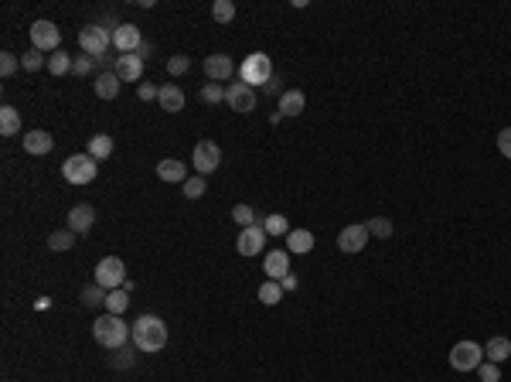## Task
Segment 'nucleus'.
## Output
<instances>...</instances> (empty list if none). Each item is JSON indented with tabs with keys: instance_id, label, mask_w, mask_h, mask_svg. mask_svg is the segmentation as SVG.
I'll list each match as a JSON object with an SVG mask.
<instances>
[{
	"instance_id": "46",
	"label": "nucleus",
	"mask_w": 511,
	"mask_h": 382,
	"mask_svg": "<svg viewBox=\"0 0 511 382\" xmlns=\"http://www.w3.org/2000/svg\"><path fill=\"white\" fill-rule=\"evenodd\" d=\"M263 89H266V92H276V96H283V92H287V89H283V82H280V75H273Z\"/></svg>"
},
{
	"instance_id": "45",
	"label": "nucleus",
	"mask_w": 511,
	"mask_h": 382,
	"mask_svg": "<svg viewBox=\"0 0 511 382\" xmlns=\"http://www.w3.org/2000/svg\"><path fill=\"white\" fill-rule=\"evenodd\" d=\"M136 96H140L143 103H150V99H157V96H160V89H157V86H150V82H143V86L136 89Z\"/></svg>"
},
{
	"instance_id": "20",
	"label": "nucleus",
	"mask_w": 511,
	"mask_h": 382,
	"mask_svg": "<svg viewBox=\"0 0 511 382\" xmlns=\"http://www.w3.org/2000/svg\"><path fill=\"white\" fill-rule=\"evenodd\" d=\"M157 103L164 113H181L185 109V89L177 86V82H167V86H160V96H157Z\"/></svg>"
},
{
	"instance_id": "22",
	"label": "nucleus",
	"mask_w": 511,
	"mask_h": 382,
	"mask_svg": "<svg viewBox=\"0 0 511 382\" xmlns=\"http://www.w3.org/2000/svg\"><path fill=\"white\" fill-rule=\"evenodd\" d=\"M484 359L494 365L508 362L511 359V338H505V334H494L491 342H488V348H484Z\"/></svg>"
},
{
	"instance_id": "16",
	"label": "nucleus",
	"mask_w": 511,
	"mask_h": 382,
	"mask_svg": "<svg viewBox=\"0 0 511 382\" xmlns=\"http://www.w3.org/2000/svg\"><path fill=\"white\" fill-rule=\"evenodd\" d=\"M157 178L167 181V185H185L187 181V164L185 160H177V157H164V160L157 164Z\"/></svg>"
},
{
	"instance_id": "44",
	"label": "nucleus",
	"mask_w": 511,
	"mask_h": 382,
	"mask_svg": "<svg viewBox=\"0 0 511 382\" xmlns=\"http://www.w3.org/2000/svg\"><path fill=\"white\" fill-rule=\"evenodd\" d=\"M498 151H501V154L511 160V126H505V130L498 133Z\"/></svg>"
},
{
	"instance_id": "38",
	"label": "nucleus",
	"mask_w": 511,
	"mask_h": 382,
	"mask_svg": "<svg viewBox=\"0 0 511 382\" xmlns=\"http://www.w3.org/2000/svg\"><path fill=\"white\" fill-rule=\"evenodd\" d=\"M21 69L24 72H38L45 69V52H38V48H31V52L21 55Z\"/></svg>"
},
{
	"instance_id": "19",
	"label": "nucleus",
	"mask_w": 511,
	"mask_h": 382,
	"mask_svg": "<svg viewBox=\"0 0 511 382\" xmlns=\"http://www.w3.org/2000/svg\"><path fill=\"white\" fill-rule=\"evenodd\" d=\"M113 72L119 75V82H140V75H143V58H136V55H119Z\"/></svg>"
},
{
	"instance_id": "37",
	"label": "nucleus",
	"mask_w": 511,
	"mask_h": 382,
	"mask_svg": "<svg viewBox=\"0 0 511 382\" xmlns=\"http://www.w3.org/2000/svg\"><path fill=\"white\" fill-rule=\"evenodd\" d=\"M232 219H236V226H242V229L256 226V212H253V205H246V202H238L236 209H232Z\"/></svg>"
},
{
	"instance_id": "3",
	"label": "nucleus",
	"mask_w": 511,
	"mask_h": 382,
	"mask_svg": "<svg viewBox=\"0 0 511 382\" xmlns=\"http://www.w3.org/2000/svg\"><path fill=\"white\" fill-rule=\"evenodd\" d=\"M238 79L246 82V86H266L273 79V62H270V55L266 52H253V55H246V62L238 65Z\"/></svg>"
},
{
	"instance_id": "43",
	"label": "nucleus",
	"mask_w": 511,
	"mask_h": 382,
	"mask_svg": "<svg viewBox=\"0 0 511 382\" xmlns=\"http://www.w3.org/2000/svg\"><path fill=\"white\" fill-rule=\"evenodd\" d=\"M477 376H480V382H501V369L494 362H480L477 365Z\"/></svg>"
},
{
	"instance_id": "8",
	"label": "nucleus",
	"mask_w": 511,
	"mask_h": 382,
	"mask_svg": "<svg viewBox=\"0 0 511 382\" xmlns=\"http://www.w3.org/2000/svg\"><path fill=\"white\" fill-rule=\"evenodd\" d=\"M480 362H484V348L477 345V342H457V345L450 348V365L457 372H474Z\"/></svg>"
},
{
	"instance_id": "23",
	"label": "nucleus",
	"mask_w": 511,
	"mask_h": 382,
	"mask_svg": "<svg viewBox=\"0 0 511 382\" xmlns=\"http://www.w3.org/2000/svg\"><path fill=\"white\" fill-rule=\"evenodd\" d=\"M314 249V232L310 229H290L287 236V253H297V256H304Z\"/></svg>"
},
{
	"instance_id": "24",
	"label": "nucleus",
	"mask_w": 511,
	"mask_h": 382,
	"mask_svg": "<svg viewBox=\"0 0 511 382\" xmlns=\"http://www.w3.org/2000/svg\"><path fill=\"white\" fill-rule=\"evenodd\" d=\"M304 106H307V96L300 89H287V92L280 96V113H283V116H300Z\"/></svg>"
},
{
	"instance_id": "5",
	"label": "nucleus",
	"mask_w": 511,
	"mask_h": 382,
	"mask_svg": "<svg viewBox=\"0 0 511 382\" xmlns=\"http://www.w3.org/2000/svg\"><path fill=\"white\" fill-rule=\"evenodd\" d=\"M79 48L89 58H102L113 48V31H106L102 24H85L82 31H79Z\"/></svg>"
},
{
	"instance_id": "9",
	"label": "nucleus",
	"mask_w": 511,
	"mask_h": 382,
	"mask_svg": "<svg viewBox=\"0 0 511 382\" xmlns=\"http://www.w3.org/2000/svg\"><path fill=\"white\" fill-rule=\"evenodd\" d=\"M31 45L38 52H62L58 45H62V31H58V24H51V21H34L31 24Z\"/></svg>"
},
{
	"instance_id": "30",
	"label": "nucleus",
	"mask_w": 511,
	"mask_h": 382,
	"mask_svg": "<svg viewBox=\"0 0 511 382\" xmlns=\"http://www.w3.org/2000/svg\"><path fill=\"white\" fill-rule=\"evenodd\" d=\"M365 226H368V236H375V239H389L392 232H395V226H392V219H382V215H375V219H368Z\"/></svg>"
},
{
	"instance_id": "41",
	"label": "nucleus",
	"mask_w": 511,
	"mask_h": 382,
	"mask_svg": "<svg viewBox=\"0 0 511 382\" xmlns=\"http://www.w3.org/2000/svg\"><path fill=\"white\" fill-rule=\"evenodd\" d=\"M92 69H96V58H89V55H75V58H72V72H75V75H92Z\"/></svg>"
},
{
	"instance_id": "2",
	"label": "nucleus",
	"mask_w": 511,
	"mask_h": 382,
	"mask_svg": "<svg viewBox=\"0 0 511 382\" xmlns=\"http://www.w3.org/2000/svg\"><path fill=\"white\" fill-rule=\"evenodd\" d=\"M92 338H96L102 348L116 351V348H123L133 338V331H130V324H126L119 314H102V317L92 321Z\"/></svg>"
},
{
	"instance_id": "6",
	"label": "nucleus",
	"mask_w": 511,
	"mask_h": 382,
	"mask_svg": "<svg viewBox=\"0 0 511 382\" xmlns=\"http://www.w3.org/2000/svg\"><path fill=\"white\" fill-rule=\"evenodd\" d=\"M96 283H99L102 290H123V283H126V263L119 260V256H102L96 263Z\"/></svg>"
},
{
	"instance_id": "32",
	"label": "nucleus",
	"mask_w": 511,
	"mask_h": 382,
	"mask_svg": "<svg viewBox=\"0 0 511 382\" xmlns=\"http://www.w3.org/2000/svg\"><path fill=\"white\" fill-rule=\"evenodd\" d=\"M232 18H236V4H232V0H215V4H211V21L229 24Z\"/></svg>"
},
{
	"instance_id": "39",
	"label": "nucleus",
	"mask_w": 511,
	"mask_h": 382,
	"mask_svg": "<svg viewBox=\"0 0 511 382\" xmlns=\"http://www.w3.org/2000/svg\"><path fill=\"white\" fill-rule=\"evenodd\" d=\"M221 99H225V89H221L219 82H204L202 86V103L215 106V103H221Z\"/></svg>"
},
{
	"instance_id": "17",
	"label": "nucleus",
	"mask_w": 511,
	"mask_h": 382,
	"mask_svg": "<svg viewBox=\"0 0 511 382\" xmlns=\"http://www.w3.org/2000/svg\"><path fill=\"white\" fill-rule=\"evenodd\" d=\"M92 226H96V209L92 205H75V209L68 212V229L75 236H85Z\"/></svg>"
},
{
	"instance_id": "18",
	"label": "nucleus",
	"mask_w": 511,
	"mask_h": 382,
	"mask_svg": "<svg viewBox=\"0 0 511 382\" xmlns=\"http://www.w3.org/2000/svg\"><path fill=\"white\" fill-rule=\"evenodd\" d=\"M21 143H24V151H28V154L41 157V154H51L55 137H51V133H45V130H28V133L21 137Z\"/></svg>"
},
{
	"instance_id": "14",
	"label": "nucleus",
	"mask_w": 511,
	"mask_h": 382,
	"mask_svg": "<svg viewBox=\"0 0 511 382\" xmlns=\"http://www.w3.org/2000/svg\"><path fill=\"white\" fill-rule=\"evenodd\" d=\"M204 75H208L211 82H225V79L236 75V62H232L229 55H221V52L208 55V58H204Z\"/></svg>"
},
{
	"instance_id": "34",
	"label": "nucleus",
	"mask_w": 511,
	"mask_h": 382,
	"mask_svg": "<svg viewBox=\"0 0 511 382\" xmlns=\"http://www.w3.org/2000/svg\"><path fill=\"white\" fill-rule=\"evenodd\" d=\"M130 304V294L126 290H109L106 294V314H123Z\"/></svg>"
},
{
	"instance_id": "21",
	"label": "nucleus",
	"mask_w": 511,
	"mask_h": 382,
	"mask_svg": "<svg viewBox=\"0 0 511 382\" xmlns=\"http://www.w3.org/2000/svg\"><path fill=\"white\" fill-rule=\"evenodd\" d=\"M119 86H123V82H119L116 72H99V75H96V82H92V89H96V96H99V99H116Z\"/></svg>"
},
{
	"instance_id": "31",
	"label": "nucleus",
	"mask_w": 511,
	"mask_h": 382,
	"mask_svg": "<svg viewBox=\"0 0 511 382\" xmlns=\"http://www.w3.org/2000/svg\"><path fill=\"white\" fill-rule=\"evenodd\" d=\"M280 297H283V287L276 283V280H263V287H259V300L273 307V304H280Z\"/></svg>"
},
{
	"instance_id": "42",
	"label": "nucleus",
	"mask_w": 511,
	"mask_h": 382,
	"mask_svg": "<svg viewBox=\"0 0 511 382\" xmlns=\"http://www.w3.org/2000/svg\"><path fill=\"white\" fill-rule=\"evenodd\" d=\"M187 69H191V58H187V55H170V58H167V72H170V75H185Z\"/></svg>"
},
{
	"instance_id": "40",
	"label": "nucleus",
	"mask_w": 511,
	"mask_h": 382,
	"mask_svg": "<svg viewBox=\"0 0 511 382\" xmlns=\"http://www.w3.org/2000/svg\"><path fill=\"white\" fill-rule=\"evenodd\" d=\"M17 69H21V58H17L14 52H0V75H4V79H11Z\"/></svg>"
},
{
	"instance_id": "25",
	"label": "nucleus",
	"mask_w": 511,
	"mask_h": 382,
	"mask_svg": "<svg viewBox=\"0 0 511 382\" xmlns=\"http://www.w3.org/2000/svg\"><path fill=\"white\" fill-rule=\"evenodd\" d=\"M21 133V113H17L14 106H0V137H14Z\"/></svg>"
},
{
	"instance_id": "15",
	"label": "nucleus",
	"mask_w": 511,
	"mask_h": 382,
	"mask_svg": "<svg viewBox=\"0 0 511 382\" xmlns=\"http://www.w3.org/2000/svg\"><path fill=\"white\" fill-rule=\"evenodd\" d=\"M263 273H266V280H280L290 273V253L287 249H273V253H266V260H263Z\"/></svg>"
},
{
	"instance_id": "28",
	"label": "nucleus",
	"mask_w": 511,
	"mask_h": 382,
	"mask_svg": "<svg viewBox=\"0 0 511 382\" xmlns=\"http://www.w3.org/2000/svg\"><path fill=\"white\" fill-rule=\"evenodd\" d=\"M72 246H75V232H72V229H58V232H51L48 236L51 253H68Z\"/></svg>"
},
{
	"instance_id": "7",
	"label": "nucleus",
	"mask_w": 511,
	"mask_h": 382,
	"mask_svg": "<svg viewBox=\"0 0 511 382\" xmlns=\"http://www.w3.org/2000/svg\"><path fill=\"white\" fill-rule=\"evenodd\" d=\"M191 164H194V171L202 174V178L215 174L221 164V147L215 140H198V143H194V154H191Z\"/></svg>"
},
{
	"instance_id": "48",
	"label": "nucleus",
	"mask_w": 511,
	"mask_h": 382,
	"mask_svg": "<svg viewBox=\"0 0 511 382\" xmlns=\"http://www.w3.org/2000/svg\"><path fill=\"white\" fill-rule=\"evenodd\" d=\"M297 283H300V280L293 277V273H287V277L280 280V287H283V290H297Z\"/></svg>"
},
{
	"instance_id": "13",
	"label": "nucleus",
	"mask_w": 511,
	"mask_h": 382,
	"mask_svg": "<svg viewBox=\"0 0 511 382\" xmlns=\"http://www.w3.org/2000/svg\"><path fill=\"white\" fill-rule=\"evenodd\" d=\"M140 45H143V35H140L136 24H119L116 31H113V48L119 55H136Z\"/></svg>"
},
{
	"instance_id": "12",
	"label": "nucleus",
	"mask_w": 511,
	"mask_h": 382,
	"mask_svg": "<svg viewBox=\"0 0 511 382\" xmlns=\"http://www.w3.org/2000/svg\"><path fill=\"white\" fill-rule=\"evenodd\" d=\"M368 246V226H344L338 232V249L341 253H361Z\"/></svg>"
},
{
	"instance_id": "10",
	"label": "nucleus",
	"mask_w": 511,
	"mask_h": 382,
	"mask_svg": "<svg viewBox=\"0 0 511 382\" xmlns=\"http://www.w3.org/2000/svg\"><path fill=\"white\" fill-rule=\"evenodd\" d=\"M225 103H229V109H236V113H253L256 89L246 86V82H229V86H225Z\"/></svg>"
},
{
	"instance_id": "33",
	"label": "nucleus",
	"mask_w": 511,
	"mask_h": 382,
	"mask_svg": "<svg viewBox=\"0 0 511 382\" xmlns=\"http://www.w3.org/2000/svg\"><path fill=\"white\" fill-rule=\"evenodd\" d=\"M136 351H140V348H116V351H113V359H109V365H113V369H133V362H136Z\"/></svg>"
},
{
	"instance_id": "36",
	"label": "nucleus",
	"mask_w": 511,
	"mask_h": 382,
	"mask_svg": "<svg viewBox=\"0 0 511 382\" xmlns=\"http://www.w3.org/2000/svg\"><path fill=\"white\" fill-rule=\"evenodd\" d=\"M204 191H208V185H204L202 174H194V178H187V181H185V198H187V202H198Z\"/></svg>"
},
{
	"instance_id": "11",
	"label": "nucleus",
	"mask_w": 511,
	"mask_h": 382,
	"mask_svg": "<svg viewBox=\"0 0 511 382\" xmlns=\"http://www.w3.org/2000/svg\"><path fill=\"white\" fill-rule=\"evenodd\" d=\"M263 246H266V229H263V226L242 229V232H238V239H236L238 256H259V253H263Z\"/></svg>"
},
{
	"instance_id": "26",
	"label": "nucleus",
	"mask_w": 511,
	"mask_h": 382,
	"mask_svg": "<svg viewBox=\"0 0 511 382\" xmlns=\"http://www.w3.org/2000/svg\"><path fill=\"white\" fill-rule=\"evenodd\" d=\"M89 157H96V160H106V157L113 154V137L109 133H96V137H89Z\"/></svg>"
},
{
	"instance_id": "1",
	"label": "nucleus",
	"mask_w": 511,
	"mask_h": 382,
	"mask_svg": "<svg viewBox=\"0 0 511 382\" xmlns=\"http://www.w3.org/2000/svg\"><path fill=\"white\" fill-rule=\"evenodd\" d=\"M130 331H133V348L147 351V355H153V351H160V348L167 345V324L157 314L136 317L133 324H130Z\"/></svg>"
},
{
	"instance_id": "4",
	"label": "nucleus",
	"mask_w": 511,
	"mask_h": 382,
	"mask_svg": "<svg viewBox=\"0 0 511 382\" xmlns=\"http://www.w3.org/2000/svg\"><path fill=\"white\" fill-rule=\"evenodd\" d=\"M62 174H65L68 185H89V181H96V174H99V160L89 154H72V157H65Z\"/></svg>"
},
{
	"instance_id": "47",
	"label": "nucleus",
	"mask_w": 511,
	"mask_h": 382,
	"mask_svg": "<svg viewBox=\"0 0 511 382\" xmlns=\"http://www.w3.org/2000/svg\"><path fill=\"white\" fill-rule=\"evenodd\" d=\"M150 55H153V45H150V41H147V38H143V45L136 48V58H143V62H147Z\"/></svg>"
},
{
	"instance_id": "29",
	"label": "nucleus",
	"mask_w": 511,
	"mask_h": 382,
	"mask_svg": "<svg viewBox=\"0 0 511 382\" xmlns=\"http://www.w3.org/2000/svg\"><path fill=\"white\" fill-rule=\"evenodd\" d=\"M106 294H109V290H102L99 283H89V287H82L79 300H82L85 307H106Z\"/></svg>"
},
{
	"instance_id": "27",
	"label": "nucleus",
	"mask_w": 511,
	"mask_h": 382,
	"mask_svg": "<svg viewBox=\"0 0 511 382\" xmlns=\"http://www.w3.org/2000/svg\"><path fill=\"white\" fill-rule=\"evenodd\" d=\"M259 226L266 229V236H290L287 215H280V212H273V215H263V222H259Z\"/></svg>"
},
{
	"instance_id": "35",
	"label": "nucleus",
	"mask_w": 511,
	"mask_h": 382,
	"mask_svg": "<svg viewBox=\"0 0 511 382\" xmlns=\"http://www.w3.org/2000/svg\"><path fill=\"white\" fill-rule=\"evenodd\" d=\"M48 72L51 75H68V72H72V55H65V52L48 55Z\"/></svg>"
}]
</instances>
